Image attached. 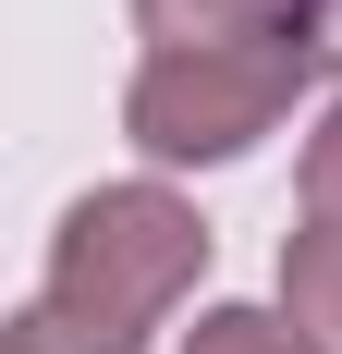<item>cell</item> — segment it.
I'll list each match as a JSON object with an SVG mask.
<instances>
[{
  "instance_id": "obj_4",
  "label": "cell",
  "mask_w": 342,
  "mask_h": 354,
  "mask_svg": "<svg viewBox=\"0 0 342 354\" xmlns=\"http://www.w3.org/2000/svg\"><path fill=\"white\" fill-rule=\"evenodd\" d=\"M281 306H294V330L306 342H342V232H294L281 245Z\"/></svg>"
},
{
  "instance_id": "obj_5",
  "label": "cell",
  "mask_w": 342,
  "mask_h": 354,
  "mask_svg": "<svg viewBox=\"0 0 342 354\" xmlns=\"http://www.w3.org/2000/svg\"><path fill=\"white\" fill-rule=\"evenodd\" d=\"M183 354H306V330L269 318V306H208V318L183 330Z\"/></svg>"
},
{
  "instance_id": "obj_7",
  "label": "cell",
  "mask_w": 342,
  "mask_h": 354,
  "mask_svg": "<svg viewBox=\"0 0 342 354\" xmlns=\"http://www.w3.org/2000/svg\"><path fill=\"white\" fill-rule=\"evenodd\" d=\"M12 354H135V342H98V330H73V318H49V306H25V318H12Z\"/></svg>"
},
{
  "instance_id": "obj_6",
  "label": "cell",
  "mask_w": 342,
  "mask_h": 354,
  "mask_svg": "<svg viewBox=\"0 0 342 354\" xmlns=\"http://www.w3.org/2000/svg\"><path fill=\"white\" fill-rule=\"evenodd\" d=\"M306 220L342 232V98H330V122L306 135Z\"/></svg>"
},
{
  "instance_id": "obj_3",
  "label": "cell",
  "mask_w": 342,
  "mask_h": 354,
  "mask_svg": "<svg viewBox=\"0 0 342 354\" xmlns=\"http://www.w3.org/2000/svg\"><path fill=\"white\" fill-rule=\"evenodd\" d=\"M147 49H257V37H318V0H135Z\"/></svg>"
},
{
  "instance_id": "obj_1",
  "label": "cell",
  "mask_w": 342,
  "mask_h": 354,
  "mask_svg": "<svg viewBox=\"0 0 342 354\" xmlns=\"http://www.w3.org/2000/svg\"><path fill=\"white\" fill-rule=\"evenodd\" d=\"M208 269V220L183 208V196H159V183H98V196H73L62 232H49V318L98 330V342H135V330H159L183 293H196Z\"/></svg>"
},
{
  "instance_id": "obj_2",
  "label": "cell",
  "mask_w": 342,
  "mask_h": 354,
  "mask_svg": "<svg viewBox=\"0 0 342 354\" xmlns=\"http://www.w3.org/2000/svg\"><path fill=\"white\" fill-rule=\"evenodd\" d=\"M318 73V37H257V49H147L123 86V135L147 159H244L294 86Z\"/></svg>"
}]
</instances>
